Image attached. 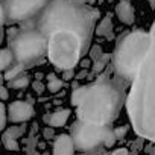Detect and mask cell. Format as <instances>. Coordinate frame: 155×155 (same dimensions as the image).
<instances>
[{"mask_svg": "<svg viewBox=\"0 0 155 155\" xmlns=\"http://www.w3.org/2000/svg\"><path fill=\"white\" fill-rule=\"evenodd\" d=\"M108 58H110L108 55H104V56H102L99 61H96V62H94V65H93V70H94V71H97V73H99V71H102V68L107 65V61H108Z\"/></svg>", "mask_w": 155, "mask_h": 155, "instance_id": "ac0fdd59", "label": "cell"}, {"mask_svg": "<svg viewBox=\"0 0 155 155\" xmlns=\"http://www.w3.org/2000/svg\"><path fill=\"white\" fill-rule=\"evenodd\" d=\"M149 3H150L152 8H155V0H149Z\"/></svg>", "mask_w": 155, "mask_h": 155, "instance_id": "4dcf8cb0", "label": "cell"}, {"mask_svg": "<svg viewBox=\"0 0 155 155\" xmlns=\"http://www.w3.org/2000/svg\"><path fill=\"white\" fill-rule=\"evenodd\" d=\"M125 131H126L125 128H122V129H117V131H116V132H117V134H116V137H123V135H125Z\"/></svg>", "mask_w": 155, "mask_h": 155, "instance_id": "83f0119b", "label": "cell"}, {"mask_svg": "<svg viewBox=\"0 0 155 155\" xmlns=\"http://www.w3.org/2000/svg\"><path fill=\"white\" fill-rule=\"evenodd\" d=\"M34 88H35L38 93H41V91H43V85H41L40 82H35V84H34Z\"/></svg>", "mask_w": 155, "mask_h": 155, "instance_id": "4316f807", "label": "cell"}, {"mask_svg": "<svg viewBox=\"0 0 155 155\" xmlns=\"http://www.w3.org/2000/svg\"><path fill=\"white\" fill-rule=\"evenodd\" d=\"M99 11L90 6H78L68 0H52L41 12L35 28L47 38L56 31H71L81 35L85 49L90 43Z\"/></svg>", "mask_w": 155, "mask_h": 155, "instance_id": "3957f363", "label": "cell"}, {"mask_svg": "<svg viewBox=\"0 0 155 155\" xmlns=\"http://www.w3.org/2000/svg\"><path fill=\"white\" fill-rule=\"evenodd\" d=\"M52 0H2V23L29 21L40 17Z\"/></svg>", "mask_w": 155, "mask_h": 155, "instance_id": "ba28073f", "label": "cell"}, {"mask_svg": "<svg viewBox=\"0 0 155 155\" xmlns=\"http://www.w3.org/2000/svg\"><path fill=\"white\" fill-rule=\"evenodd\" d=\"M68 117H70V111L68 110H58V111H55L53 114L49 116L47 122H49L50 126H64L67 123Z\"/></svg>", "mask_w": 155, "mask_h": 155, "instance_id": "7c38bea8", "label": "cell"}, {"mask_svg": "<svg viewBox=\"0 0 155 155\" xmlns=\"http://www.w3.org/2000/svg\"><path fill=\"white\" fill-rule=\"evenodd\" d=\"M20 131H21L20 128H11V129H9V131H8L5 135H6V137H11V138H15L17 135H20V134H21Z\"/></svg>", "mask_w": 155, "mask_h": 155, "instance_id": "7402d4cb", "label": "cell"}, {"mask_svg": "<svg viewBox=\"0 0 155 155\" xmlns=\"http://www.w3.org/2000/svg\"><path fill=\"white\" fill-rule=\"evenodd\" d=\"M116 14L119 17V20L125 25H132L135 20V12L134 8L131 6L129 2H125V0H120L116 6Z\"/></svg>", "mask_w": 155, "mask_h": 155, "instance_id": "8fae6325", "label": "cell"}, {"mask_svg": "<svg viewBox=\"0 0 155 155\" xmlns=\"http://www.w3.org/2000/svg\"><path fill=\"white\" fill-rule=\"evenodd\" d=\"M152 155H155V150H153V153H152Z\"/></svg>", "mask_w": 155, "mask_h": 155, "instance_id": "1f68e13d", "label": "cell"}, {"mask_svg": "<svg viewBox=\"0 0 155 155\" xmlns=\"http://www.w3.org/2000/svg\"><path fill=\"white\" fill-rule=\"evenodd\" d=\"M14 53L11 49H3L2 53H0V68L2 70H6L9 65H12L14 62Z\"/></svg>", "mask_w": 155, "mask_h": 155, "instance_id": "5bb4252c", "label": "cell"}, {"mask_svg": "<svg viewBox=\"0 0 155 155\" xmlns=\"http://www.w3.org/2000/svg\"><path fill=\"white\" fill-rule=\"evenodd\" d=\"M32 116H34V108L28 102L17 101L8 107V117L11 119L12 123H25Z\"/></svg>", "mask_w": 155, "mask_h": 155, "instance_id": "9c48e42d", "label": "cell"}, {"mask_svg": "<svg viewBox=\"0 0 155 155\" xmlns=\"http://www.w3.org/2000/svg\"><path fill=\"white\" fill-rule=\"evenodd\" d=\"M52 132H53L52 129H46V131H44V135L49 138V137H52Z\"/></svg>", "mask_w": 155, "mask_h": 155, "instance_id": "f1b7e54d", "label": "cell"}, {"mask_svg": "<svg viewBox=\"0 0 155 155\" xmlns=\"http://www.w3.org/2000/svg\"><path fill=\"white\" fill-rule=\"evenodd\" d=\"M96 34L99 37H105V38H111L113 37V21H111L110 15L102 18V21L99 23V26L96 29Z\"/></svg>", "mask_w": 155, "mask_h": 155, "instance_id": "4fadbf2b", "label": "cell"}, {"mask_svg": "<svg viewBox=\"0 0 155 155\" xmlns=\"http://www.w3.org/2000/svg\"><path fill=\"white\" fill-rule=\"evenodd\" d=\"M8 108L2 104L0 105V128L2 129H5V126H6V116H8Z\"/></svg>", "mask_w": 155, "mask_h": 155, "instance_id": "d6986e66", "label": "cell"}, {"mask_svg": "<svg viewBox=\"0 0 155 155\" xmlns=\"http://www.w3.org/2000/svg\"><path fill=\"white\" fill-rule=\"evenodd\" d=\"M9 49L18 64L31 65L47 52V38L35 26L26 28L11 37Z\"/></svg>", "mask_w": 155, "mask_h": 155, "instance_id": "8992f818", "label": "cell"}, {"mask_svg": "<svg viewBox=\"0 0 155 155\" xmlns=\"http://www.w3.org/2000/svg\"><path fill=\"white\" fill-rule=\"evenodd\" d=\"M85 52V43L71 31H56L47 37V56L50 62L62 70L73 68Z\"/></svg>", "mask_w": 155, "mask_h": 155, "instance_id": "5b68a950", "label": "cell"}, {"mask_svg": "<svg viewBox=\"0 0 155 155\" xmlns=\"http://www.w3.org/2000/svg\"><path fill=\"white\" fill-rule=\"evenodd\" d=\"M47 79H49L47 88H49V91H52V93H56V91H59V90L62 88V85H64V82H62L61 79H56V78H55L53 74L47 76Z\"/></svg>", "mask_w": 155, "mask_h": 155, "instance_id": "2e32d148", "label": "cell"}, {"mask_svg": "<svg viewBox=\"0 0 155 155\" xmlns=\"http://www.w3.org/2000/svg\"><path fill=\"white\" fill-rule=\"evenodd\" d=\"M73 74H74V73H73V70H71V68H70V70H65V71H64V79H65V81L71 79Z\"/></svg>", "mask_w": 155, "mask_h": 155, "instance_id": "cb8c5ba5", "label": "cell"}, {"mask_svg": "<svg viewBox=\"0 0 155 155\" xmlns=\"http://www.w3.org/2000/svg\"><path fill=\"white\" fill-rule=\"evenodd\" d=\"M0 93H2V101H6V99H8V91H6L5 87L0 88Z\"/></svg>", "mask_w": 155, "mask_h": 155, "instance_id": "484cf974", "label": "cell"}, {"mask_svg": "<svg viewBox=\"0 0 155 155\" xmlns=\"http://www.w3.org/2000/svg\"><path fill=\"white\" fill-rule=\"evenodd\" d=\"M111 155H128V150H126V149H117V150H114Z\"/></svg>", "mask_w": 155, "mask_h": 155, "instance_id": "d4e9b609", "label": "cell"}, {"mask_svg": "<svg viewBox=\"0 0 155 155\" xmlns=\"http://www.w3.org/2000/svg\"><path fill=\"white\" fill-rule=\"evenodd\" d=\"M28 84H29V78H28V76H20V78H17V79L11 81L9 87H11V88H23V87H26Z\"/></svg>", "mask_w": 155, "mask_h": 155, "instance_id": "e0dca14e", "label": "cell"}, {"mask_svg": "<svg viewBox=\"0 0 155 155\" xmlns=\"http://www.w3.org/2000/svg\"><path fill=\"white\" fill-rule=\"evenodd\" d=\"M78 107V119L81 122L108 126L119 114L122 97L119 88L107 78H101L91 85L78 87L70 99Z\"/></svg>", "mask_w": 155, "mask_h": 155, "instance_id": "7a4b0ae2", "label": "cell"}, {"mask_svg": "<svg viewBox=\"0 0 155 155\" xmlns=\"http://www.w3.org/2000/svg\"><path fill=\"white\" fill-rule=\"evenodd\" d=\"M73 149L74 143L71 135L61 134L59 137H56L53 144V155H73Z\"/></svg>", "mask_w": 155, "mask_h": 155, "instance_id": "30bf717a", "label": "cell"}, {"mask_svg": "<svg viewBox=\"0 0 155 155\" xmlns=\"http://www.w3.org/2000/svg\"><path fill=\"white\" fill-rule=\"evenodd\" d=\"M152 44L126 97V111L137 135L155 141V21L150 28Z\"/></svg>", "mask_w": 155, "mask_h": 155, "instance_id": "6da1fadb", "label": "cell"}, {"mask_svg": "<svg viewBox=\"0 0 155 155\" xmlns=\"http://www.w3.org/2000/svg\"><path fill=\"white\" fill-rule=\"evenodd\" d=\"M3 141H5V146H6V149H9V150H17L18 149V144H17V141H15V138H11V137H3Z\"/></svg>", "mask_w": 155, "mask_h": 155, "instance_id": "ffe728a7", "label": "cell"}, {"mask_svg": "<svg viewBox=\"0 0 155 155\" xmlns=\"http://www.w3.org/2000/svg\"><path fill=\"white\" fill-rule=\"evenodd\" d=\"M68 2H71L73 5H78V6H87V3L93 2V0H68Z\"/></svg>", "mask_w": 155, "mask_h": 155, "instance_id": "603a6c76", "label": "cell"}, {"mask_svg": "<svg viewBox=\"0 0 155 155\" xmlns=\"http://www.w3.org/2000/svg\"><path fill=\"white\" fill-rule=\"evenodd\" d=\"M71 138L76 149L88 152L97 147L99 144L113 146L117 137L113 131H110L108 126H101V125L78 120L71 126Z\"/></svg>", "mask_w": 155, "mask_h": 155, "instance_id": "52a82bcc", "label": "cell"}, {"mask_svg": "<svg viewBox=\"0 0 155 155\" xmlns=\"http://www.w3.org/2000/svg\"><path fill=\"white\" fill-rule=\"evenodd\" d=\"M90 55H91V58L94 59V62H96V61H99V59H101V58L104 56V53H102V49H101V46H93V49H91Z\"/></svg>", "mask_w": 155, "mask_h": 155, "instance_id": "44dd1931", "label": "cell"}, {"mask_svg": "<svg viewBox=\"0 0 155 155\" xmlns=\"http://www.w3.org/2000/svg\"><path fill=\"white\" fill-rule=\"evenodd\" d=\"M152 44L150 34L143 31L128 32L120 37L114 52V70L125 81H134Z\"/></svg>", "mask_w": 155, "mask_h": 155, "instance_id": "277c9868", "label": "cell"}, {"mask_svg": "<svg viewBox=\"0 0 155 155\" xmlns=\"http://www.w3.org/2000/svg\"><path fill=\"white\" fill-rule=\"evenodd\" d=\"M25 67H26V65H23V64H17V65L11 67V68L5 73V79H6V81H14V79H17V76L25 70Z\"/></svg>", "mask_w": 155, "mask_h": 155, "instance_id": "9a60e30c", "label": "cell"}, {"mask_svg": "<svg viewBox=\"0 0 155 155\" xmlns=\"http://www.w3.org/2000/svg\"><path fill=\"white\" fill-rule=\"evenodd\" d=\"M125 2H129V0H125Z\"/></svg>", "mask_w": 155, "mask_h": 155, "instance_id": "d6a6232c", "label": "cell"}, {"mask_svg": "<svg viewBox=\"0 0 155 155\" xmlns=\"http://www.w3.org/2000/svg\"><path fill=\"white\" fill-rule=\"evenodd\" d=\"M84 76H87V71H85V70H82V73L78 74V78H79V79H81V78H84Z\"/></svg>", "mask_w": 155, "mask_h": 155, "instance_id": "f546056e", "label": "cell"}]
</instances>
